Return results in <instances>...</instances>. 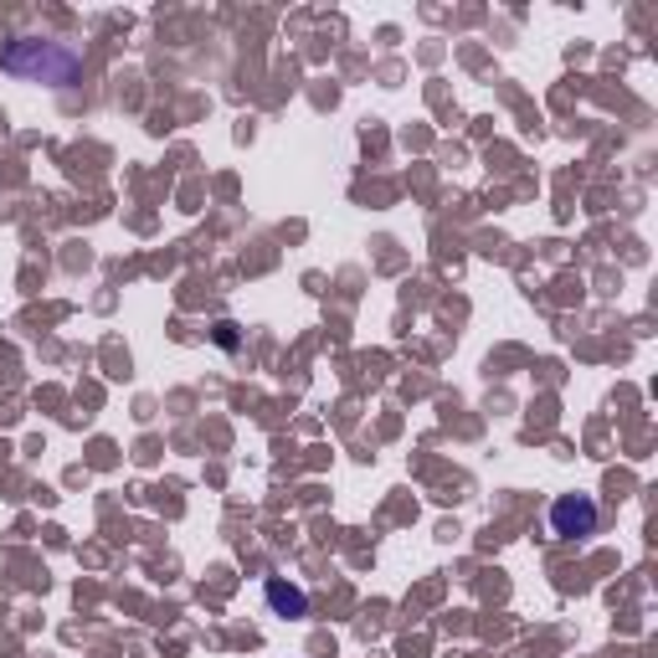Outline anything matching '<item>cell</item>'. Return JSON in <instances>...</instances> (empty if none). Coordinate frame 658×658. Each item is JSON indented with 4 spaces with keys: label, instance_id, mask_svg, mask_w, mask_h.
<instances>
[{
    "label": "cell",
    "instance_id": "obj_3",
    "mask_svg": "<svg viewBox=\"0 0 658 658\" xmlns=\"http://www.w3.org/2000/svg\"><path fill=\"white\" fill-rule=\"evenodd\" d=\"M267 607L278 612V617H309V596H304V586H294V581L283 577H267Z\"/></svg>",
    "mask_w": 658,
    "mask_h": 658
},
{
    "label": "cell",
    "instance_id": "obj_4",
    "mask_svg": "<svg viewBox=\"0 0 658 658\" xmlns=\"http://www.w3.org/2000/svg\"><path fill=\"white\" fill-rule=\"evenodd\" d=\"M217 340H221L227 350H237V325H227V319H221V325H217Z\"/></svg>",
    "mask_w": 658,
    "mask_h": 658
},
{
    "label": "cell",
    "instance_id": "obj_2",
    "mask_svg": "<svg viewBox=\"0 0 658 658\" xmlns=\"http://www.w3.org/2000/svg\"><path fill=\"white\" fill-rule=\"evenodd\" d=\"M596 525H602V509H596L592 494H556L550 504V530L561 540H592Z\"/></svg>",
    "mask_w": 658,
    "mask_h": 658
},
{
    "label": "cell",
    "instance_id": "obj_1",
    "mask_svg": "<svg viewBox=\"0 0 658 658\" xmlns=\"http://www.w3.org/2000/svg\"><path fill=\"white\" fill-rule=\"evenodd\" d=\"M0 67L21 83H47V88H78L83 83V52L52 36H17L0 52Z\"/></svg>",
    "mask_w": 658,
    "mask_h": 658
}]
</instances>
